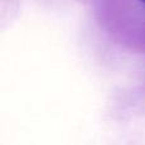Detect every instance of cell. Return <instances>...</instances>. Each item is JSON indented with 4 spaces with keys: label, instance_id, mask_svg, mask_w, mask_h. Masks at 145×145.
Returning a JSON list of instances; mask_svg holds the SVG:
<instances>
[{
    "label": "cell",
    "instance_id": "6da1fadb",
    "mask_svg": "<svg viewBox=\"0 0 145 145\" xmlns=\"http://www.w3.org/2000/svg\"><path fill=\"white\" fill-rule=\"evenodd\" d=\"M140 1H141V3H144V4H145V0H140Z\"/></svg>",
    "mask_w": 145,
    "mask_h": 145
}]
</instances>
